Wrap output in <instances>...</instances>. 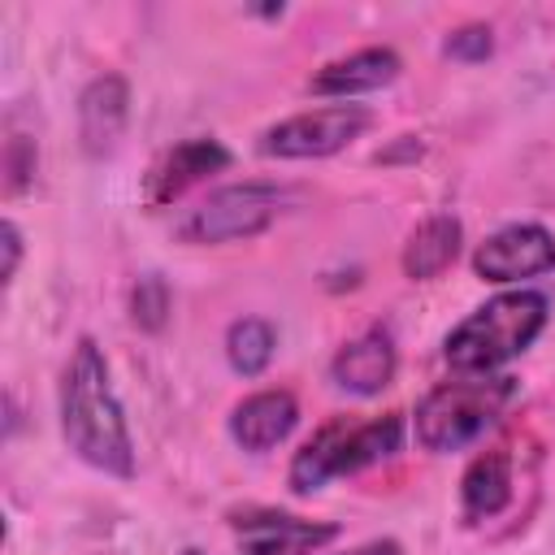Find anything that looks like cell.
<instances>
[{"instance_id": "cell-9", "label": "cell", "mask_w": 555, "mask_h": 555, "mask_svg": "<svg viewBox=\"0 0 555 555\" xmlns=\"http://www.w3.org/2000/svg\"><path fill=\"white\" fill-rule=\"evenodd\" d=\"M126 117H130V87L121 74H100L87 82V91L78 95V139L87 156H108L121 134H126Z\"/></svg>"}, {"instance_id": "cell-5", "label": "cell", "mask_w": 555, "mask_h": 555, "mask_svg": "<svg viewBox=\"0 0 555 555\" xmlns=\"http://www.w3.org/2000/svg\"><path fill=\"white\" fill-rule=\"evenodd\" d=\"M282 212V191L273 182H234L217 186L204 204H195L178 221L182 243H234V238H256L264 234Z\"/></svg>"}, {"instance_id": "cell-1", "label": "cell", "mask_w": 555, "mask_h": 555, "mask_svg": "<svg viewBox=\"0 0 555 555\" xmlns=\"http://www.w3.org/2000/svg\"><path fill=\"white\" fill-rule=\"evenodd\" d=\"M61 434L82 464L108 477H134L130 425L108 382V360L91 334L74 343L69 364L61 373Z\"/></svg>"}, {"instance_id": "cell-2", "label": "cell", "mask_w": 555, "mask_h": 555, "mask_svg": "<svg viewBox=\"0 0 555 555\" xmlns=\"http://www.w3.org/2000/svg\"><path fill=\"white\" fill-rule=\"evenodd\" d=\"M546 317H551V304L542 291H503L481 308H473L447 334L442 356L455 373H468V377L494 373L520 351H529V343L546 330Z\"/></svg>"}, {"instance_id": "cell-18", "label": "cell", "mask_w": 555, "mask_h": 555, "mask_svg": "<svg viewBox=\"0 0 555 555\" xmlns=\"http://www.w3.org/2000/svg\"><path fill=\"white\" fill-rule=\"evenodd\" d=\"M442 52L451 61H486L494 52V30L486 22H468V26H460L442 39Z\"/></svg>"}, {"instance_id": "cell-7", "label": "cell", "mask_w": 555, "mask_h": 555, "mask_svg": "<svg viewBox=\"0 0 555 555\" xmlns=\"http://www.w3.org/2000/svg\"><path fill=\"white\" fill-rule=\"evenodd\" d=\"M473 269H477V278L499 282V286L542 278L555 269V234L538 221L503 225L473 251Z\"/></svg>"}, {"instance_id": "cell-20", "label": "cell", "mask_w": 555, "mask_h": 555, "mask_svg": "<svg viewBox=\"0 0 555 555\" xmlns=\"http://www.w3.org/2000/svg\"><path fill=\"white\" fill-rule=\"evenodd\" d=\"M0 238H4V269H0V278H4V286H9L13 273H17V260H22V230H17L13 221H4V225H0Z\"/></svg>"}, {"instance_id": "cell-19", "label": "cell", "mask_w": 555, "mask_h": 555, "mask_svg": "<svg viewBox=\"0 0 555 555\" xmlns=\"http://www.w3.org/2000/svg\"><path fill=\"white\" fill-rule=\"evenodd\" d=\"M22 152H30V143H26L22 134H13V139H9V152H4V169H9V195H17V191L30 182V173H35V160H22Z\"/></svg>"}, {"instance_id": "cell-12", "label": "cell", "mask_w": 555, "mask_h": 555, "mask_svg": "<svg viewBox=\"0 0 555 555\" xmlns=\"http://www.w3.org/2000/svg\"><path fill=\"white\" fill-rule=\"evenodd\" d=\"M295 425H299V403L291 390H256L230 412V438L251 455H264L278 442H286Z\"/></svg>"}, {"instance_id": "cell-14", "label": "cell", "mask_w": 555, "mask_h": 555, "mask_svg": "<svg viewBox=\"0 0 555 555\" xmlns=\"http://www.w3.org/2000/svg\"><path fill=\"white\" fill-rule=\"evenodd\" d=\"M460 243H464V225H460L451 212L425 217V221L408 234L399 264H403V273H408L412 282H429V278H438L442 269L455 264Z\"/></svg>"}, {"instance_id": "cell-15", "label": "cell", "mask_w": 555, "mask_h": 555, "mask_svg": "<svg viewBox=\"0 0 555 555\" xmlns=\"http://www.w3.org/2000/svg\"><path fill=\"white\" fill-rule=\"evenodd\" d=\"M460 503L468 520H490L512 503V460L507 451H481L460 477Z\"/></svg>"}, {"instance_id": "cell-6", "label": "cell", "mask_w": 555, "mask_h": 555, "mask_svg": "<svg viewBox=\"0 0 555 555\" xmlns=\"http://www.w3.org/2000/svg\"><path fill=\"white\" fill-rule=\"evenodd\" d=\"M373 126V113L364 104H325L295 113L260 134V152L278 160H321L343 152L351 139H360Z\"/></svg>"}, {"instance_id": "cell-3", "label": "cell", "mask_w": 555, "mask_h": 555, "mask_svg": "<svg viewBox=\"0 0 555 555\" xmlns=\"http://www.w3.org/2000/svg\"><path fill=\"white\" fill-rule=\"evenodd\" d=\"M403 447V412L386 416H330L291 460V490L312 494L334 477H351L360 468H373Z\"/></svg>"}, {"instance_id": "cell-17", "label": "cell", "mask_w": 555, "mask_h": 555, "mask_svg": "<svg viewBox=\"0 0 555 555\" xmlns=\"http://www.w3.org/2000/svg\"><path fill=\"white\" fill-rule=\"evenodd\" d=\"M130 321L139 330H147V334L165 330V321H169V286H165V278L147 273V278L134 282V291H130Z\"/></svg>"}, {"instance_id": "cell-22", "label": "cell", "mask_w": 555, "mask_h": 555, "mask_svg": "<svg viewBox=\"0 0 555 555\" xmlns=\"http://www.w3.org/2000/svg\"><path fill=\"white\" fill-rule=\"evenodd\" d=\"M182 555H204V551H199V546H186V551H182Z\"/></svg>"}, {"instance_id": "cell-16", "label": "cell", "mask_w": 555, "mask_h": 555, "mask_svg": "<svg viewBox=\"0 0 555 555\" xmlns=\"http://www.w3.org/2000/svg\"><path fill=\"white\" fill-rule=\"evenodd\" d=\"M273 347H278V330L264 321V317H238L230 330H225V360L234 373L243 377H256L269 369L273 360Z\"/></svg>"}, {"instance_id": "cell-10", "label": "cell", "mask_w": 555, "mask_h": 555, "mask_svg": "<svg viewBox=\"0 0 555 555\" xmlns=\"http://www.w3.org/2000/svg\"><path fill=\"white\" fill-rule=\"evenodd\" d=\"M230 165V147L225 143H217V139H182V143H173L156 165H152V173H147V204L152 208H165V204H173L182 191H191L199 178H208V173H217V169H225Z\"/></svg>"}, {"instance_id": "cell-8", "label": "cell", "mask_w": 555, "mask_h": 555, "mask_svg": "<svg viewBox=\"0 0 555 555\" xmlns=\"http://www.w3.org/2000/svg\"><path fill=\"white\" fill-rule=\"evenodd\" d=\"M230 529L238 533L243 555H317L325 542L338 538V525L330 520H304L273 507L230 512Z\"/></svg>"}, {"instance_id": "cell-21", "label": "cell", "mask_w": 555, "mask_h": 555, "mask_svg": "<svg viewBox=\"0 0 555 555\" xmlns=\"http://www.w3.org/2000/svg\"><path fill=\"white\" fill-rule=\"evenodd\" d=\"M343 555H403V546L395 538H373V542H360V546H351Z\"/></svg>"}, {"instance_id": "cell-13", "label": "cell", "mask_w": 555, "mask_h": 555, "mask_svg": "<svg viewBox=\"0 0 555 555\" xmlns=\"http://www.w3.org/2000/svg\"><path fill=\"white\" fill-rule=\"evenodd\" d=\"M399 69H403V61L395 48H360V52H347V56L321 65L308 78V91L312 95H360V91L390 87L399 78Z\"/></svg>"}, {"instance_id": "cell-11", "label": "cell", "mask_w": 555, "mask_h": 555, "mask_svg": "<svg viewBox=\"0 0 555 555\" xmlns=\"http://www.w3.org/2000/svg\"><path fill=\"white\" fill-rule=\"evenodd\" d=\"M395 369H399V356H395V338L386 330H364L360 338L343 343L338 356L330 360V377L338 390L347 395H382L390 382H395Z\"/></svg>"}, {"instance_id": "cell-4", "label": "cell", "mask_w": 555, "mask_h": 555, "mask_svg": "<svg viewBox=\"0 0 555 555\" xmlns=\"http://www.w3.org/2000/svg\"><path fill=\"white\" fill-rule=\"evenodd\" d=\"M512 395H516V382L490 377V373L481 377L464 373L460 382H442L416 403V442L434 455L460 451L503 416Z\"/></svg>"}]
</instances>
